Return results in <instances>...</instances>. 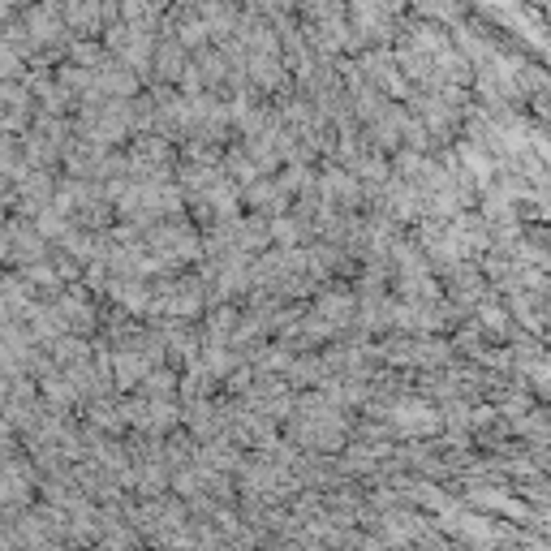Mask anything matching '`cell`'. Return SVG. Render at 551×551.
<instances>
[{"label":"cell","instance_id":"obj_10","mask_svg":"<svg viewBox=\"0 0 551 551\" xmlns=\"http://www.w3.org/2000/svg\"><path fill=\"white\" fill-rule=\"evenodd\" d=\"M56 358H60V362L82 358V345H78V340H60V345H56Z\"/></svg>","mask_w":551,"mask_h":551},{"label":"cell","instance_id":"obj_4","mask_svg":"<svg viewBox=\"0 0 551 551\" xmlns=\"http://www.w3.org/2000/svg\"><path fill=\"white\" fill-rule=\"evenodd\" d=\"M112 293H117L129 311H142V306H147V289L142 284H112Z\"/></svg>","mask_w":551,"mask_h":551},{"label":"cell","instance_id":"obj_1","mask_svg":"<svg viewBox=\"0 0 551 551\" xmlns=\"http://www.w3.org/2000/svg\"><path fill=\"white\" fill-rule=\"evenodd\" d=\"M396 427H405V431H435L440 418H435L427 405H401V409H396Z\"/></svg>","mask_w":551,"mask_h":551},{"label":"cell","instance_id":"obj_2","mask_svg":"<svg viewBox=\"0 0 551 551\" xmlns=\"http://www.w3.org/2000/svg\"><path fill=\"white\" fill-rule=\"evenodd\" d=\"M117 375H121V383H125V387H134L138 379H147V375H151V370H147V358H138L134 349H121V353H117Z\"/></svg>","mask_w":551,"mask_h":551},{"label":"cell","instance_id":"obj_9","mask_svg":"<svg viewBox=\"0 0 551 551\" xmlns=\"http://www.w3.org/2000/svg\"><path fill=\"white\" fill-rule=\"evenodd\" d=\"M125 18L129 22H147L151 13H147V0H125Z\"/></svg>","mask_w":551,"mask_h":551},{"label":"cell","instance_id":"obj_3","mask_svg":"<svg viewBox=\"0 0 551 551\" xmlns=\"http://www.w3.org/2000/svg\"><path fill=\"white\" fill-rule=\"evenodd\" d=\"M353 311V302L349 297H340V293H328V297H319V315L328 319V323H340V319H349Z\"/></svg>","mask_w":551,"mask_h":551},{"label":"cell","instance_id":"obj_11","mask_svg":"<svg viewBox=\"0 0 551 551\" xmlns=\"http://www.w3.org/2000/svg\"><path fill=\"white\" fill-rule=\"evenodd\" d=\"M482 319H487L495 332H504V315H499V306H482Z\"/></svg>","mask_w":551,"mask_h":551},{"label":"cell","instance_id":"obj_7","mask_svg":"<svg viewBox=\"0 0 551 551\" xmlns=\"http://www.w3.org/2000/svg\"><path fill=\"white\" fill-rule=\"evenodd\" d=\"M229 168H233V181H246V185L254 181V172H258V168H254V159H246V155H233V159H229Z\"/></svg>","mask_w":551,"mask_h":551},{"label":"cell","instance_id":"obj_8","mask_svg":"<svg viewBox=\"0 0 551 551\" xmlns=\"http://www.w3.org/2000/svg\"><path fill=\"white\" fill-rule=\"evenodd\" d=\"M276 237H280V246H293V241H297L293 220H276V224H271V241H276Z\"/></svg>","mask_w":551,"mask_h":551},{"label":"cell","instance_id":"obj_5","mask_svg":"<svg viewBox=\"0 0 551 551\" xmlns=\"http://www.w3.org/2000/svg\"><path fill=\"white\" fill-rule=\"evenodd\" d=\"M172 387H177V375H172V370H151V375H147V392H151V396H168Z\"/></svg>","mask_w":551,"mask_h":551},{"label":"cell","instance_id":"obj_6","mask_svg":"<svg viewBox=\"0 0 551 551\" xmlns=\"http://www.w3.org/2000/svg\"><path fill=\"white\" fill-rule=\"evenodd\" d=\"M254 78H258L263 87L280 82V65H276V60H267V56H258V60H254Z\"/></svg>","mask_w":551,"mask_h":551}]
</instances>
